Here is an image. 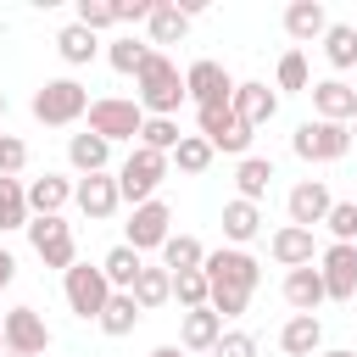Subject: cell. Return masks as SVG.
<instances>
[{"label": "cell", "mask_w": 357, "mask_h": 357, "mask_svg": "<svg viewBox=\"0 0 357 357\" xmlns=\"http://www.w3.org/2000/svg\"><path fill=\"white\" fill-rule=\"evenodd\" d=\"M212 156H218V151H212L201 134H184V139H178V151H173L178 173H206V167H212Z\"/></svg>", "instance_id": "74e56055"}, {"label": "cell", "mask_w": 357, "mask_h": 357, "mask_svg": "<svg viewBox=\"0 0 357 357\" xmlns=\"http://www.w3.org/2000/svg\"><path fill=\"white\" fill-rule=\"evenodd\" d=\"M201 273H206V284H212V312H218V318H240V312L251 307L257 284H262V268H257V257H251V251H240V245L206 251Z\"/></svg>", "instance_id": "6da1fadb"}, {"label": "cell", "mask_w": 357, "mask_h": 357, "mask_svg": "<svg viewBox=\"0 0 357 357\" xmlns=\"http://www.w3.org/2000/svg\"><path fill=\"white\" fill-rule=\"evenodd\" d=\"M61 296H67V307H73L78 318H100L106 301H112V279L100 273V262H95V268H89V262H73V268L61 273Z\"/></svg>", "instance_id": "ba28073f"}, {"label": "cell", "mask_w": 357, "mask_h": 357, "mask_svg": "<svg viewBox=\"0 0 357 357\" xmlns=\"http://www.w3.org/2000/svg\"><path fill=\"white\" fill-rule=\"evenodd\" d=\"M284 301H290L296 312H318V307L329 301L324 273H318V268H290V273H284Z\"/></svg>", "instance_id": "603a6c76"}, {"label": "cell", "mask_w": 357, "mask_h": 357, "mask_svg": "<svg viewBox=\"0 0 357 357\" xmlns=\"http://www.w3.org/2000/svg\"><path fill=\"white\" fill-rule=\"evenodd\" d=\"M307 95H312V112H318L324 123H346V128H351V117H357V84L324 78V84H312Z\"/></svg>", "instance_id": "2e32d148"}, {"label": "cell", "mask_w": 357, "mask_h": 357, "mask_svg": "<svg viewBox=\"0 0 357 357\" xmlns=\"http://www.w3.org/2000/svg\"><path fill=\"white\" fill-rule=\"evenodd\" d=\"M284 33H290L296 45L324 39V33H329V11H324V0H290V6H284Z\"/></svg>", "instance_id": "d6986e66"}, {"label": "cell", "mask_w": 357, "mask_h": 357, "mask_svg": "<svg viewBox=\"0 0 357 357\" xmlns=\"http://www.w3.org/2000/svg\"><path fill=\"white\" fill-rule=\"evenodd\" d=\"M134 301H139L145 312H156L162 301H173V273H167L162 262H156V268L145 262V268H139V279H134Z\"/></svg>", "instance_id": "f1b7e54d"}, {"label": "cell", "mask_w": 357, "mask_h": 357, "mask_svg": "<svg viewBox=\"0 0 357 357\" xmlns=\"http://www.w3.org/2000/svg\"><path fill=\"white\" fill-rule=\"evenodd\" d=\"M0 117H6V89H0Z\"/></svg>", "instance_id": "f907efd6"}, {"label": "cell", "mask_w": 357, "mask_h": 357, "mask_svg": "<svg viewBox=\"0 0 357 357\" xmlns=\"http://www.w3.org/2000/svg\"><path fill=\"white\" fill-rule=\"evenodd\" d=\"M73 178H61V173H45V178H33L28 184V212L33 218H61V206L73 201Z\"/></svg>", "instance_id": "44dd1931"}, {"label": "cell", "mask_w": 357, "mask_h": 357, "mask_svg": "<svg viewBox=\"0 0 357 357\" xmlns=\"http://www.w3.org/2000/svg\"><path fill=\"white\" fill-rule=\"evenodd\" d=\"M212 357H257V335H245V329H223V340L212 346Z\"/></svg>", "instance_id": "7bdbcfd3"}, {"label": "cell", "mask_w": 357, "mask_h": 357, "mask_svg": "<svg viewBox=\"0 0 357 357\" xmlns=\"http://www.w3.org/2000/svg\"><path fill=\"white\" fill-rule=\"evenodd\" d=\"M324 56H329L335 73L357 67V28H351V22H329V33H324Z\"/></svg>", "instance_id": "836d02e7"}, {"label": "cell", "mask_w": 357, "mask_h": 357, "mask_svg": "<svg viewBox=\"0 0 357 357\" xmlns=\"http://www.w3.org/2000/svg\"><path fill=\"white\" fill-rule=\"evenodd\" d=\"M151 357H190V351H184V346H156Z\"/></svg>", "instance_id": "bcb514c9"}, {"label": "cell", "mask_w": 357, "mask_h": 357, "mask_svg": "<svg viewBox=\"0 0 357 357\" xmlns=\"http://www.w3.org/2000/svg\"><path fill=\"white\" fill-rule=\"evenodd\" d=\"M139 268H145V257H139L134 245H112V251L100 257V273L112 279V290H134V279H139Z\"/></svg>", "instance_id": "83f0119b"}, {"label": "cell", "mask_w": 357, "mask_h": 357, "mask_svg": "<svg viewBox=\"0 0 357 357\" xmlns=\"http://www.w3.org/2000/svg\"><path fill=\"white\" fill-rule=\"evenodd\" d=\"M351 145H357V117H351Z\"/></svg>", "instance_id": "681fc988"}, {"label": "cell", "mask_w": 357, "mask_h": 357, "mask_svg": "<svg viewBox=\"0 0 357 357\" xmlns=\"http://www.w3.org/2000/svg\"><path fill=\"white\" fill-rule=\"evenodd\" d=\"M28 167V145L17 134H0V178H17Z\"/></svg>", "instance_id": "b9f144b4"}, {"label": "cell", "mask_w": 357, "mask_h": 357, "mask_svg": "<svg viewBox=\"0 0 357 357\" xmlns=\"http://www.w3.org/2000/svg\"><path fill=\"white\" fill-rule=\"evenodd\" d=\"M268 251H273L279 268H312V262H318V240H312V229H296V223L273 229Z\"/></svg>", "instance_id": "e0dca14e"}, {"label": "cell", "mask_w": 357, "mask_h": 357, "mask_svg": "<svg viewBox=\"0 0 357 357\" xmlns=\"http://www.w3.org/2000/svg\"><path fill=\"white\" fill-rule=\"evenodd\" d=\"M257 234H262V206L234 195V201L223 206V240H229V245H245V240H257Z\"/></svg>", "instance_id": "d4e9b609"}, {"label": "cell", "mask_w": 357, "mask_h": 357, "mask_svg": "<svg viewBox=\"0 0 357 357\" xmlns=\"http://www.w3.org/2000/svg\"><path fill=\"white\" fill-rule=\"evenodd\" d=\"M173 301H178L184 312H195V307H212V284H206V273H201V268H190V273H173Z\"/></svg>", "instance_id": "d590c367"}, {"label": "cell", "mask_w": 357, "mask_h": 357, "mask_svg": "<svg viewBox=\"0 0 357 357\" xmlns=\"http://www.w3.org/2000/svg\"><path fill=\"white\" fill-rule=\"evenodd\" d=\"M184 89H190V100H195V106H229L240 84L229 78V67H223V61L201 56V61H190V67H184Z\"/></svg>", "instance_id": "8fae6325"}, {"label": "cell", "mask_w": 357, "mask_h": 357, "mask_svg": "<svg viewBox=\"0 0 357 357\" xmlns=\"http://www.w3.org/2000/svg\"><path fill=\"white\" fill-rule=\"evenodd\" d=\"M33 212H28V184L22 178H0V234L6 229H28Z\"/></svg>", "instance_id": "f546056e"}, {"label": "cell", "mask_w": 357, "mask_h": 357, "mask_svg": "<svg viewBox=\"0 0 357 357\" xmlns=\"http://www.w3.org/2000/svg\"><path fill=\"white\" fill-rule=\"evenodd\" d=\"M195 123H201V139H206L212 151L251 156V139H257V128H245V123L234 117V100H229V106H195Z\"/></svg>", "instance_id": "8992f818"}, {"label": "cell", "mask_w": 357, "mask_h": 357, "mask_svg": "<svg viewBox=\"0 0 357 357\" xmlns=\"http://www.w3.org/2000/svg\"><path fill=\"white\" fill-rule=\"evenodd\" d=\"M73 22H84L89 33L117 28V0H78V17H73Z\"/></svg>", "instance_id": "ab89813d"}, {"label": "cell", "mask_w": 357, "mask_h": 357, "mask_svg": "<svg viewBox=\"0 0 357 357\" xmlns=\"http://www.w3.org/2000/svg\"><path fill=\"white\" fill-rule=\"evenodd\" d=\"M11 279H17V257H11L6 245H0V296L11 290Z\"/></svg>", "instance_id": "f6af8a7d"}, {"label": "cell", "mask_w": 357, "mask_h": 357, "mask_svg": "<svg viewBox=\"0 0 357 357\" xmlns=\"http://www.w3.org/2000/svg\"><path fill=\"white\" fill-rule=\"evenodd\" d=\"M279 346H284V357H318V351H324V324H318V312H290L284 329H279Z\"/></svg>", "instance_id": "ac0fdd59"}, {"label": "cell", "mask_w": 357, "mask_h": 357, "mask_svg": "<svg viewBox=\"0 0 357 357\" xmlns=\"http://www.w3.org/2000/svg\"><path fill=\"white\" fill-rule=\"evenodd\" d=\"M56 50H61V61H67V67H89V61H95V50H100V39H95L84 22H67V28L56 33Z\"/></svg>", "instance_id": "4316f807"}, {"label": "cell", "mask_w": 357, "mask_h": 357, "mask_svg": "<svg viewBox=\"0 0 357 357\" xmlns=\"http://www.w3.org/2000/svg\"><path fill=\"white\" fill-rule=\"evenodd\" d=\"M128 234H123V245H134L139 257L145 251H162L167 240H173V212H167V201H145V206H134L128 212V223H123Z\"/></svg>", "instance_id": "30bf717a"}, {"label": "cell", "mask_w": 357, "mask_h": 357, "mask_svg": "<svg viewBox=\"0 0 357 357\" xmlns=\"http://www.w3.org/2000/svg\"><path fill=\"white\" fill-rule=\"evenodd\" d=\"M145 318V307L134 301V290H112V301H106V312L95 318L100 324V335H112V340H123V335H134V324Z\"/></svg>", "instance_id": "cb8c5ba5"}, {"label": "cell", "mask_w": 357, "mask_h": 357, "mask_svg": "<svg viewBox=\"0 0 357 357\" xmlns=\"http://www.w3.org/2000/svg\"><path fill=\"white\" fill-rule=\"evenodd\" d=\"M324 229L335 234V245H357V201H335L329 218H324Z\"/></svg>", "instance_id": "f35d334b"}, {"label": "cell", "mask_w": 357, "mask_h": 357, "mask_svg": "<svg viewBox=\"0 0 357 357\" xmlns=\"http://www.w3.org/2000/svg\"><path fill=\"white\" fill-rule=\"evenodd\" d=\"M273 112H279V95L268 89V84H240L234 89V117L245 123V128H262V123H273Z\"/></svg>", "instance_id": "ffe728a7"}, {"label": "cell", "mask_w": 357, "mask_h": 357, "mask_svg": "<svg viewBox=\"0 0 357 357\" xmlns=\"http://www.w3.org/2000/svg\"><path fill=\"white\" fill-rule=\"evenodd\" d=\"M206 262V245L195 240V234H173L167 245H162V268L167 273H190V268H201Z\"/></svg>", "instance_id": "d6a6232c"}, {"label": "cell", "mask_w": 357, "mask_h": 357, "mask_svg": "<svg viewBox=\"0 0 357 357\" xmlns=\"http://www.w3.org/2000/svg\"><path fill=\"white\" fill-rule=\"evenodd\" d=\"M6 357H11V351H6Z\"/></svg>", "instance_id": "816d5d0a"}, {"label": "cell", "mask_w": 357, "mask_h": 357, "mask_svg": "<svg viewBox=\"0 0 357 357\" xmlns=\"http://www.w3.org/2000/svg\"><path fill=\"white\" fill-rule=\"evenodd\" d=\"M106 61H112L117 73H134V78H139V67L151 61V45H145V39H134V33H123V39H112V45H106Z\"/></svg>", "instance_id": "e575fe53"}, {"label": "cell", "mask_w": 357, "mask_h": 357, "mask_svg": "<svg viewBox=\"0 0 357 357\" xmlns=\"http://www.w3.org/2000/svg\"><path fill=\"white\" fill-rule=\"evenodd\" d=\"M139 128H145V106L139 100H123V95L89 100V134H100L106 145H117V139H134L139 145Z\"/></svg>", "instance_id": "5b68a950"}, {"label": "cell", "mask_w": 357, "mask_h": 357, "mask_svg": "<svg viewBox=\"0 0 357 357\" xmlns=\"http://www.w3.org/2000/svg\"><path fill=\"white\" fill-rule=\"evenodd\" d=\"M134 100L145 106V117H178V106L190 100L184 73H178L162 50H151V61H145V67H139V78H134Z\"/></svg>", "instance_id": "7a4b0ae2"}, {"label": "cell", "mask_w": 357, "mask_h": 357, "mask_svg": "<svg viewBox=\"0 0 357 357\" xmlns=\"http://www.w3.org/2000/svg\"><path fill=\"white\" fill-rule=\"evenodd\" d=\"M178 117H145V128H139V145H151V151H162V156H173L178 151Z\"/></svg>", "instance_id": "8d00e7d4"}, {"label": "cell", "mask_w": 357, "mask_h": 357, "mask_svg": "<svg viewBox=\"0 0 357 357\" xmlns=\"http://www.w3.org/2000/svg\"><path fill=\"white\" fill-rule=\"evenodd\" d=\"M0 357H6V324H0Z\"/></svg>", "instance_id": "c3c4849f"}, {"label": "cell", "mask_w": 357, "mask_h": 357, "mask_svg": "<svg viewBox=\"0 0 357 357\" xmlns=\"http://www.w3.org/2000/svg\"><path fill=\"white\" fill-rule=\"evenodd\" d=\"M89 112V89L78 84V78H45L39 89H33V117L45 123V128H67V123H78Z\"/></svg>", "instance_id": "277c9868"}, {"label": "cell", "mask_w": 357, "mask_h": 357, "mask_svg": "<svg viewBox=\"0 0 357 357\" xmlns=\"http://www.w3.org/2000/svg\"><path fill=\"white\" fill-rule=\"evenodd\" d=\"M318 273H324L329 301H351V296H357V245H329V251H318Z\"/></svg>", "instance_id": "5bb4252c"}, {"label": "cell", "mask_w": 357, "mask_h": 357, "mask_svg": "<svg viewBox=\"0 0 357 357\" xmlns=\"http://www.w3.org/2000/svg\"><path fill=\"white\" fill-rule=\"evenodd\" d=\"M273 78H279V89H312V78H307V56H301V50H284L279 67H273Z\"/></svg>", "instance_id": "60d3db41"}, {"label": "cell", "mask_w": 357, "mask_h": 357, "mask_svg": "<svg viewBox=\"0 0 357 357\" xmlns=\"http://www.w3.org/2000/svg\"><path fill=\"white\" fill-rule=\"evenodd\" d=\"M73 201H78V212L89 218V223H106L117 206H123V190H117V173H89V178H78V190H73Z\"/></svg>", "instance_id": "4fadbf2b"}, {"label": "cell", "mask_w": 357, "mask_h": 357, "mask_svg": "<svg viewBox=\"0 0 357 357\" xmlns=\"http://www.w3.org/2000/svg\"><path fill=\"white\" fill-rule=\"evenodd\" d=\"M28 245H33V257L45 262V268H73L78 262V240H73V223L67 218H33L28 223Z\"/></svg>", "instance_id": "9c48e42d"}, {"label": "cell", "mask_w": 357, "mask_h": 357, "mask_svg": "<svg viewBox=\"0 0 357 357\" xmlns=\"http://www.w3.org/2000/svg\"><path fill=\"white\" fill-rule=\"evenodd\" d=\"M156 0H117V22H151Z\"/></svg>", "instance_id": "ee69618b"}, {"label": "cell", "mask_w": 357, "mask_h": 357, "mask_svg": "<svg viewBox=\"0 0 357 357\" xmlns=\"http://www.w3.org/2000/svg\"><path fill=\"white\" fill-rule=\"evenodd\" d=\"M184 33H190V17L173 0H156V11H151V45H178Z\"/></svg>", "instance_id": "1f68e13d"}, {"label": "cell", "mask_w": 357, "mask_h": 357, "mask_svg": "<svg viewBox=\"0 0 357 357\" xmlns=\"http://www.w3.org/2000/svg\"><path fill=\"white\" fill-rule=\"evenodd\" d=\"M167 167H173V156H162V151H151V145H134V151L123 156V167H117V190H123V201H128V206L156 201Z\"/></svg>", "instance_id": "3957f363"}, {"label": "cell", "mask_w": 357, "mask_h": 357, "mask_svg": "<svg viewBox=\"0 0 357 357\" xmlns=\"http://www.w3.org/2000/svg\"><path fill=\"white\" fill-rule=\"evenodd\" d=\"M0 324H6V351L11 357H39L50 346V329H45V318L33 307H11Z\"/></svg>", "instance_id": "7c38bea8"}, {"label": "cell", "mask_w": 357, "mask_h": 357, "mask_svg": "<svg viewBox=\"0 0 357 357\" xmlns=\"http://www.w3.org/2000/svg\"><path fill=\"white\" fill-rule=\"evenodd\" d=\"M290 151L301 162H340L351 151V128L346 123H324V117H307L296 134H290Z\"/></svg>", "instance_id": "52a82bcc"}, {"label": "cell", "mask_w": 357, "mask_h": 357, "mask_svg": "<svg viewBox=\"0 0 357 357\" xmlns=\"http://www.w3.org/2000/svg\"><path fill=\"white\" fill-rule=\"evenodd\" d=\"M284 206H290V223H296V229H318V223L329 218L335 195H329V184H324V178H301V184L284 195Z\"/></svg>", "instance_id": "9a60e30c"}, {"label": "cell", "mask_w": 357, "mask_h": 357, "mask_svg": "<svg viewBox=\"0 0 357 357\" xmlns=\"http://www.w3.org/2000/svg\"><path fill=\"white\" fill-rule=\"evenodd\" d=\"M234 184H240V201H262L268 184H273V162H268V156H240Z\"/></svg>", "instance_id": "4dcf8cb0"}, {"label": "cell", "mask_w": 357, "mask_h": 357, "mask_svg": "<svg viewBox=\"0 0 357 357\" xmlns=\"http://www.w3.org/2000/svg\"><path fill=\"white\" fill-rule=\"evenodd\" d=\"M218 340H223V318H218L212 307H195V312L178 318V346H184V351H212Z\"/></svg>", "instance_id": "7402d4cb"}, {"label": "cell", "mask_w": 357, "mask_h": 357, "mask_svg": "<svg viewBox=\"0 0 357 357\" xmlns=\"http://www.w3.org/2000/svg\"><path fill=\"white\" fill-rule=\"evenodd\" d=\"M318 357H357V351H346V346H329V351H318Z\"/></svg>", "instance_id": "7dc6e473"}, {"label": "cell", "mask_w": 357, "mask_h": 357, "mask_svg": "<svg viewBox=\"0 0 357 357\" xmlns=\"http://www.w3.org/2000/svg\"><path fill=\"white\" fill-rule=\"evenodd\" d=\"M67 162L89 178V173H106V162H112V145L100 139V134H73L67 139Z\"/></svg>", "instance_id": "484cf974"}]
</instances>
